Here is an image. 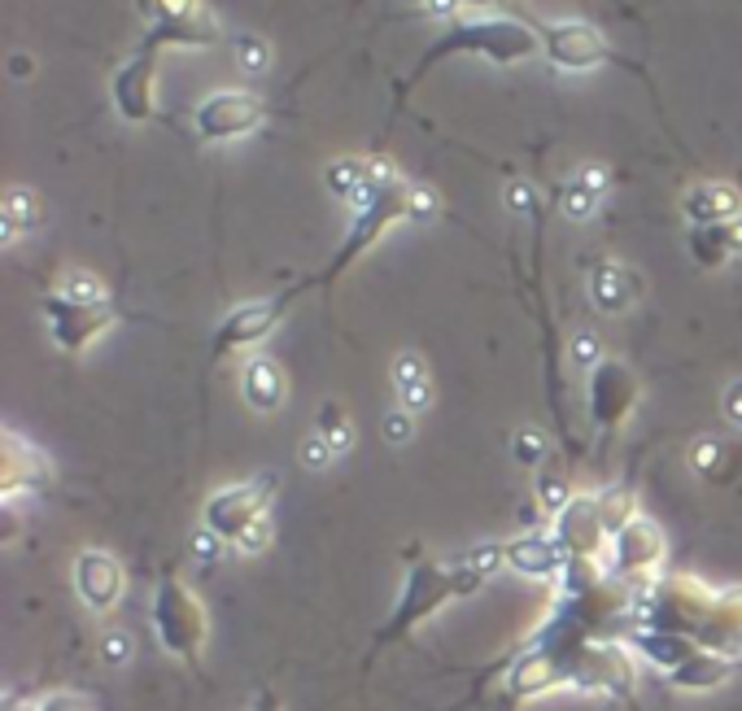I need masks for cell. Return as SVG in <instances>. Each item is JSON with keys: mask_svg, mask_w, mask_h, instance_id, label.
I'll return each instance as SVG.
<instances>
[{"mask_svg": "<svg viewBox=\"0 0 742 711\" xmlns=\"http://www.w3.org/2000/svg\"><path fill=\"white\" fill-rule=\"evenodd\" d=\"M642 620L647 629H664L703 650L734 655V646H742V589H712L694 576L656 580L642 602Z\"/></svg>", "mask_w": 742, "mask_h": 711, "instance_id": "cell-1", "label": "cell"}, {"mask_svg": "<svg viewBox=\"0 0 742 711\" xmlns=\"http://www.w3.org/2000/svg\"><path fill=\"white\" fill-rule=\"evenodd\" d=\"M533 53H542L533 22H519V18H507V13H494V18H458V22H450L442 35L429 44V53L420 58V66L411 71V79L402 83L398 96H406L424 74L437 71L445 58H489L494 66H516V62L533 58Z\"/></svg>", "mask_w": 742, "mask_h": 711, "instance_id": "cell-2", "label": "cell"}, {"mask_svg": "<svg viewBox=\"0 0 742 711\" xmlns=\"http://www.w3.org/2000/svg\"><path fill=\"white\" fill-rule=\"evenodd\" d=\"M485 576L472 568L467 559L463 564H437L429 555H415L411 568H406V580H402V594L384 620V629L375 633V646H393V641H406L424 620H433L445 602L472 594Z\"/></svg>", "mask_w": 742, "mask_h": 711, "instance_id": "cell-3", "label": "cell"}, {"mask_svg": "<svg viewBox=\"0 0 742 711\" xmlns=\"http://www.w3.org/2000/svg\"><path fill=\"white\" fill-rule=\"evenodd\" d=\"M411 193H415V184H406L389 162H375V179H371V193L368 202L359 206L354 214V223H350V231H346V240H341V249L328 258V267H323V276H315V280H306L310 288H332L337 285V276H346L363 254H368L371 245L393 227V223H402V218H411Z\"/></svg>", "mask_w": 742, "mask_h": 711, "instance_id": "cell-4", "label": "cell"}, {"mask_svg": "<svg viewBox=\"0 0 742 711\" xmlns=\"http://www.w3.org/2000/svg\"><path fill=\"white\" fill-rule=\"evenodd\" d=\"M271 498H276L271 472H258L254 481H240V485H223L219 494H210L202 506V528L210 537H219L223 546L254 555L271 537V519H267Z\"/></svg>", "mask_w": 742, "mask_h": 711, "instance_id": "cell-5", "label": "cell"}, {"mask_svg": "<svg viewBox=\"0 0 742 711\" xmlns=\"http://www.w3.org/2000/svg\"><path fill=\"white\" fill-rule=\"evenodd\" d=\"M44 319L62 354H83L114 328V301L92 276H74L66 288L44 297Z\"/></svg>", "mask_w": 742, "mask_h": 711, "instance_id": "cell-6", "label": "cell"}, {"mask_svg": "<svg viewBox=\"0 0 742 711\" xmlns=\"http://www.w3.org/2000/svg\"><path fill=\"white\" fill-rule=\"evenodd\" d=\"M153 633L166 655L197 663L202 650L210 646V611L197 598V589L179 576H166L153 594Z\"/></svg>", "mask_w": 742, "mask_h": 711, "instance_id": "cell-7", "label": "cell"}, {"mask_svg": "<svg viewBox=\"0 0 742 711\" xmlns=\"http://www.w3.org/2000/svg\"><path fill=\"white\" fill-rule=\"evenodd\" d=\"M145 18L148 44L157 49H215L219 22L202 9V0H132Z\"/></svg>", "mask_w": 742, "mask_h": 711, "instance_id": "cell-8", "label": "cell"}, {"mask_svg": "<svg viewBox=\"0 0 742 711\" xmlns=\"http://www.w3.org/2000/svg\"><path fill=\"white\" fill-rule=\"evenodd\" d=\"M533 31H537V44H542V58L555 71L586 74L607 66V62H616V53L602 40V31H594L590 22H581V18H559V22L533 18Z\"/></svg>", "mask_w": 742, "mask_h": 711, "instance_id": "cell-9", "label": "cell"}, {"mask_svg": "<svg viewBox=\"0 0 742 711\" xmlns=\"http://www.w3.org/2000/svg\"><path fill=\"white\" fill-rule=\"evenodd\" d=\"M293 297H297V288L293 292H280V297H254V301L231 306L219 319L215 337H210V354L227 358V354H240V350L262 346V341L280 328V319L289 315V301H293Z\"/></svg>", "mask_w": 742, "mask_h": 711, "instance_id": "cell-10", "label": "cell"}, {"mask_svg": "<svg viewBox=\"0 0 742 711\" xmlns=\"http://www.w3.org/2000/svg\"><path fill=\"white\" fill-rule=\"evenodd\" d=\"M262 118H267V101L258 92H249V87H219V92H210L197 105L193 127H197V136L206 144H227L258 132Z\"/></svg>", "mask_w": 742, "mask_h": 711, "instance_id": "cell-11", "label": "cell"}, {"mask_svg": "<svg viewBox=\"0 0 742 711\" xmlns=\"http://www.w3.org/2000/svg\"><path fill=\"white\" fill-rule=\"evenodd\" d=\"M162 53L166 49L141 40V49L110 79V101H114L118 118L132 123V127H145L148 118L157 114V66H162Z\"/></svg>", "mask_w": 742, "mask_h": 711, "instance_id": "cell-12", "label": "cell"}, {"mask_svg": "<svg viewBox=\"0 0 742 711\" xmlns=\"http://www.w3.org/2000/svg\"><path fill=\"white\" fill-rule=\"evenodd\" d=\"M564 555L573 564H594L607 546H611V533H607V519H602V506L590 494H573L568 506L555 515V533H550Z\"/></svg>", "mask_w": 742, "mask_h": 711, "instance_id": "cell-13", "label": "cell"}, {"mask_svg": "<svg viewBox=\"0 0 742 711\" xmlns=\"http://www.w3.org/2000/svg\"><path fill=\"white\" fill-rule=\"evenodd\" d=\"M607 555H611V571H616L620 580H656V571H660V564H664V555H668L664 528H660L656 519L638 515L633 524H625V528L611 537Z\"/></svg>", "mask_w": 742, "mask_h": 711, "instance_id": "cell-14", "label": "cell"}, {"mask_svg": "<svg viewBox=\"0 0 742 711\" xmlns=\"http://www.w3.org/2000/svg\"><path fill=\"white\" fill-rule=\"evenodd\" d=\"M638 406V375L620 358H602L590 371V415L602 432H616Z\"/></svg>", "mask_w": 742, "mask_h": 711, "instance_id": "cell-15", "label": "cell"}, {"mask_svg": "<svg viewBox=\"0 0 742 711\" xmlns=\"http://www.w3.org/2000/svg\"><path fill=\"white\" fill-rule=\"evenodd\" d=\"M123 589H127V571L110 550L87 546V550L74 555V594H79V602L87 611L110 616L123 602Z\"/></svg>", "mask_w": 742, "mask_h": 711, "instance_id": "cell-16", "label": "cell"}, {"mask_svg": "<svg viewBox=\"0 0 742 711\" xmlns=\"http://www.w3.org/2000/svg\"><path fill=\"white\" fill-rule=\"evenodd\" d=\"M49 481H53V467H49L44 450H35V441L4 427L0 432V498L13 502L22 494H40Z\"/></svg>", "mask_w": 742, "mask_h": 711, "instance_id": "cell-17", "label": "cell"}, {"mask_svg": "<svg viewBox=\"0 0 742 711\" xmlns=\"http://www.w3.org/2000/svg\"><path fill=\"white\" fill-rule=\"evenodd\" d=\"M503 559H507V568L519 571V576H537V580H550V576H564L568 571V555H564V546L555 542V537H546V533H524V537H512V542H503Z\"/></svg>", "mask_w": 742, "mask_h": 711, "instance_id": "cell-18", "label": "cell"}, {"mask_svg": "<svg viewBox=\"0 0 742 711\" xmlns=\"http://www.w3.org/2000/svg\"><path fill=\"white\" fill-rule=\"evenodd\" d=\"M739 672V655H721V650H694L677 672H668V681L677 690H690V694H708V690H721L730 677Z\"/></svg>", "mask_w": 742, "mask_h": 711, "instance_id": "cell-19", "label": "cell"}, {"mask_svg": "<svg viewBox=\"0 0 742 711\" xmlns=\"http://www.w3.org/2000/svg\"><path fill=\"white\" fill-rule=\"evenodd\" d=\"M681 214L690 218V227L730 223V218H742V193L734 184H699L681 197Z\"/></svg>", "mask_w": 742, "mask_h": 711, "instance_id": "cell-20", "label": "cell"}, {"mask_svg": "<svg viewBox=\"0 0 742 711\" xmlns=\"http://www.w3.org/2000/svg\"><path fill=\"white\" fill-rule=\"evenodd\" d=\"M564 681H568V659L555 655V650H533V655H524L516 663L507 686H512L516 699H537V694H546V690H555Z\"/></svg>", "mask_w": 742, "mask_h": 711, "instance_id": "cell-21", "label": "cell"}, {"mask_svg": "<svg viewBox=\"0 0 742 711\" xmlns=\"http://www.w3.org/2000/svg\"><path fill=\"white\" fill-rule=\"evenodd\" d=\"M690 258L708 271L725 267L730 258H742V218L712 223V227H690Z\"/></svg>", "mask_w": 742, "mask_h": 711, "instance_id": "cell-22", "label": "cell"}, {"mask_svg": "<svg viewBox=\"0 0 742 711\" xmlns=\"http://www.w3.org/2000/svg\"><path fill=\"white\" fill-rule=\"evenodd\" d=\"M240 393H245V402L254 406V411H276L280 402H285V371H280V362H271V358H249L245 367H240Z\"/></svg>", "mask_w": 742, "mask_h": 711, "instance_id": "cell-23", "label": "cell"}, {"mask_svg": "<svg viewBox=\"0 0 742 711\" xmlns=\"http://www.w3.org/2000/svg\"><path fill=\"white\" fill-rule=\"evenodd\" d=\"M328 188L337 193V197H346V202H354V206H363L371 193V179H375V162H363V157H341V162H332L328 166Z\"/></svg>", "mask_w": 742, "mask_h": 711, "instance_id": "cell-24", "label": "cell"}, {"mask_svg": "<svg viewBox=\"0 0 742 711\" xmlns=\"http://www.w3.org/2000/svg\"><path fill=\"white\" fill-rule=\"evenodd\" d=\"M590 292H594V301H598V310H607V315H620L625 306H633V280H629V271L616 267V262H602V267L594 271Z\"/></svg>", "mask_w": 742, "mask_h": 711, "instance_id": "cell-25", "label": "cell"}, {"mask_svg": "<svg viewBox=\"0 0 742 711\" xmlns=\"http://www.w3.org/2000/svg\"><path fill=\"white\" fill-rule=\"evenodd\" d=\"M393 384H398V398L406 402V411H424V402H429V375H424V362H420V358L415 354L398 358Z\"/></svg>", "mask_w": 742, "mask_h": 711, "instance_id": "cell-26", "label": "cell"}, {"mask_svg": "<svg viewBox=\"0 0 742 711\" xmlns=\"http://www.w3.org/2000/svg\"><path fill=\"white\" fill-rule=\"evenodd\" d=\"M315 436H323V441L332 445V454H341V450H350V445H354V424L341 415V406H337V402H328V406H323V415H319V424H315Z\"/></svg>", "mask_w": 742, "mask_h": 711, "instance_id": "cell-27", "label": "cell"}, {"mask_svg": "<svg viewBox=\"0 0 742 711\" xmlns=\"http://www.w3.org/2000/svg\"><path fill=\"white\" fill-rule=\"evenodd\" d=\"M598 506H602V519H607V533L616 537L625 524H633L638 519V502H633V494L629 490H607V494H598Z\"/></svg>", "mask_w": 742, "mask_h": 711, "instance_id": "cell-28", "label": "cell"}, {"mask_svg": "<svg viewBox=\"0 0 742 711\" xmlns=\"http://www.w3.org/2000/svg\"><path fill=\"white\" fill-rule=\"evenodd\" d=\"M4 223H13L18 231L35 227V223H40V202H35L27 188H13V193L4 197Z\"/></svg>", "mask_w": 742, "mask_h": 711, "instance_id": "cell-29", "label": "cell"}, {"mask_svg": "<svg viewBox=\"0 0 742 711\" xmlns=\"http://www.w3.org/2000/svg\"><path fill=\"white\" fill-rule=\"evenodd\" d=\"M236 62L249 74H258L271 66V49H267L258 35H236Z\"/></svg>", "mask_w": 742, "mask_h": 711, "instance_id": "cell-30", "label": "cell"}, {"mask_svg": "<svg viewBox=\"0 0 742 711\" xmlns=\"http://www.w3.org/2000/svg\"><path fill=\"white\" fill-rule=\"evenodd\" d=\"M31 711H96V708H92V699L79 694V690H49Z\"/></svg>", "mask_w": 742, "mask_h": 711, "instance_id": "cell-31", "label": "cell"}, {"mask_svg": "<svg viewBox=\"0 0 742 711\" xmlns=\"http://www.w3.org/2000/svg\"><path fill=\"white\" fill-rule=\"evenodd\" d=\"M598 202H602V197H594V193H586V188H581L577 179H573V184L564 188V197H559V206H564V210L573 214V218H590V214L598 210Z\"/></svg>", "mask_w": 742, "mask_h": 711, "instance_id": "cell-32", "label": "cell"}, {"mask_svg": "<svg viewBox=\"0 0 742 711\" xmlns=\"http://www.w3.org/2000/svg\"><path fill=\"white\" fill-rule=\"evenodd\" d=\"M573 179H577V184H581L586 193H594V197H602V193H607V184H611L607 166H598V162H594V166H581V171H577Z\"/></svg>", "mask_w": 742, "mask_h": 711, "instance_id": "cell-33", "label": "cell"}, {"mask_svg": "<svg viewBox=\"0 0 742 711\" xmlns=\"http://www.w3.org/2000/svg\"><path fill=\"white\" fill-rule=\"evenodd\" d=\"M301 463H306V467H323V463H332V445H328L323 436H310L306 450H301Z\"/></svg>", "mask_w": 742, "mask_h": 711, "instance_id": "cell-34", "label": "cell"}, {"mask_svg": "<svg viewBox=\"0 0 742 711\" xmlns=\"http://www.w3.org/2000/svg\"><path fill=\"white\" fill-rule=\"evenodd\" d=\"M437 214V197L429 188H415L411 193V218H433Z\"/></svg>", "mask_w": 742, "mask_h": 711, "instance_id": "cell-35", "label": "cell"}, {"mask_svg": "<svg viewBox=\"0 0 742 711\" xmlns=\"http://www.w3.org/2000/svg\"><path fill=\"white\" fill-rule=\"evenodd\" d=\"M537 454H542V436H537V432H524V436H516V458L519 463H537Z\"/></svg>", "mask_w": 742, "mask_h": 711, "instance_id": "cell-36", "label": "cell"}, {"mask_svg": "<svg viewBox=\"0 0 742 711\" xmlns=\"http://www.w3.org/2000/svg\"><path fill=\"white\" fill-rule=\"evenodd\" d=\"M725 415L742 427V380H734V384L725 389Z\"/></svg>", "mask_w": 742, "mask_h": 711, "instance_id": "cell-37", "label": "cell"}, {"mask_svg": "<svg viewBox=\"0 0 742 711\" xmlns=\"http://www.w3.org/2000/svg\"><path fill=\"white\" fill-rule=\"evenodd\" d=\"M105 655H110L114 663H123V659H127V638H105Z\"/></svg>", "mask_w": 742, "mask_h": 711, "instance_id": "cell-38", "label": "cell"}, {"mask_svg": "<svg viewBox=\"0 0 742 711\" xmlns=\"http://www.w3.org/2000/svg\"><path fill=\"white\" fill-rule=\"evenodd\" d=\"M254 711H285V708H280V699H276V694L267 690V694H258V703H254Z\"/></svg>", "mask_w": 742, "mask_h": 711, "instance_id": "cell-39", "label": "cell"}, {"mask_svg": "<svg viewBox=\"0 0 742 711\" xmlns=\"http://www.w3.org/2000/svg\"><path fill=\"white\" fill-rule=\"evenodd\" d=\"M458 4H476V9H498V4H512V0H458Z\"/></svg>", "mask_w": 742, "mask_h": 711, "instance_id": "cell-40", "label": "cell"}, {"mask_svg": "<svg viewBox=\"0 0 742 711\" xmlns=\"http://www.w3.org/2000/svg\"><path fill=\"white\" fill-rule=\"evenodd\" d=\"M420 4H450V0H420Z\"/></svg>", "mask_w": 742, "mask_h": 711, "instance_id": "cell-41", "label": "cell"}]
</instances>
